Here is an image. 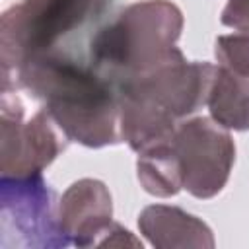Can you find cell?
I'll return each mask as SVG.
<instances>
[{
	"instance_id": "3",
	"label": "cell",
	"mask_w": 249,
	"mask_h": 249,
	"mask_svg": "<svg viewBox=\"0 0 249 249\" xmlns=\"http://www.w3.org/2000/svg\"><path fill=\"white\" fill-rule=\"evenodd\" d=\"M107 0H25L2 16L4 76L101 14Z\"/></svg>"
},
{
	"instance_id": "5",
	"label": "cell",
	"mask_w": 249,
	"mask_h": 249,
	"mask_svg": "<svg viewBox=\"0 0 249 249\" xmlns=\"http://www.w3.org/2000/svg\"><path fill=\"white\" fill-rule=\"evenodd\" d=\"M2 231L18 233L23 245H68L54 216V193L41 173L25 177L2 175Z\"/></svg>"
},
{
	"instance_id": "10",
	"label": "cell",
	"mask_w": 249,
	"mask_h": 249,
	"mask_svg": "<svg viewBox=\"0 0 249 249\" xmlns=\"http://www.w3.org/2000/svg\"><path fill=\"white\" fill-rule=\"evenodd\" d=\"M138 179L148 193L158 196L175 195L183 187L181 165L171 140L142 150L138 158Z\"/></svg>"
},
{
	"instance_id": "4",
	"label": "cell",
	"mask_w": 249,
	"mask_h": 249,
	"mask_svg": "<svg viewBox=\"0 0 249 249\" xmlns=\"http://www.w3.org/2000/svg\"><path fill=\"white\" fill-rule=\"evenodd\" d=\"M171 144L181 165L183 187L191 195L210 198L222 191L235 154L228 132L200 117L181 124Z\"/></svg>"
},
{
	"instance_id": "7",
	"label": "cell",
	"mask_w": 249,
	"mask_h": 249,
	"mask_svg": "<svg viewBox=\"0 0 249 249\" xmlns=\"http://www.w3.org/2000/svg\"><path fill=\"white\" fill-rule=\"evenodd\" d=\"M60 228L76 245L95 243V235L111 226V196L103 183L82 179L74 183L60 200Z\"/></svg>"
},
{
	"instance_id": "8",
	"label": "cell",
	"mask_w": 249,
	"mask_h": 249,
	"mask_svg": "<svg viewBox=\"0 0 249 249\" xmlns=\"http://www.w3.org/2000/svg\"><path fill=\"white\" fill-rule=\"evenodd\" d=\"M138 226L142 228L144 235L158 247H212V233L210 230L196 220L195 216L169 206H148Z\"/></svg>"
},
{
	"instance_id": "9",
	"label": "cell",
	"mask_w": 249,
	"mask_h": 249,
	"mask_svg": "<svg viewBox=\"0 0 249 249\" xmlns=\"http://www.w3.org/2000/svg\"><path fill=\"white\" fill-rule=\"evenodd\" d=\"M206 105L218 124L237 130L249 128V78L216 68Z\"/></svg>"
},
{
	"instance_id": "1",
	"label": "cell",
	"mask_w": 249,
	"mask_h": 249,
	"mask_svg": "<svg viewBox=\"0 0 249 249\" xmlns=\"http://www.w3.org/2000/svg\"><path fill=\"white\" fill-rule=\"evenodd\" d=\"M18 80L45 99V111L66 138L95 148L119 140V91L91 64L84 66L70 56L43 53L23 62Z\"/></svg>"
},
{
	"instance_id": "11",
	"label": "cell",
	"mask_w": 249,
	"mask_h": 249,
	"mask_svg": "<svg viewBox=\"0 0 249 249\" xmlns=\"http://www.w3.org/2000/svg\"><path fill=\"white\" fill-rule=\"evenodd\" d=\"M216 56L224 68L249 78V27L216 41Z\"/></svg>"
},
{
	"instance_id": "6",
	"label": "cell",
	"mask_w": 249,
	"mask_h": 249,
	"mask_svg": "<svg viewBox=\"0 0 249 249\" xmlns=\"http://www.w3.org/2000/svg\"><path fill=\"white\" fill-rule=\"evenodd\" d=\"M23 107L14 97V107L2 95V175L25 177L41 173L60 152L58 138L49 126V113L41 111L21 124Z\"/></svg>"
},
{
	"instance_id": "2",
	"label": "cell",
	"mask_w": 249,
	"mask_h": 249,
	"mask_svg": "<svg viewBox=\"0 0 249 249\" xmlns=\"http://www.w3.org/2000/svg\"><path fill=\"white\" fill-rule=\"evenodd\" d=\"M181 25V12L173 4L136 2L95 33L89 47L91 66L121 86L163 62L173 53Z\"/></svg>"
},
{
	"instance_id": "12",
	"label": "cell",
	"mask_w": 249,
	"mask_h": 249,
	"mask_svg": "<svg viewBox=\"0 0 249 249\" xmlns=\"http://www.w3.org/2000/svg\"><path fill=\"white\" fill-rule=\"evenodd\" d=\"M222 21L235 29H247L249 27V0H230L222 14Z\"/></svg>"
}]
</instances>
